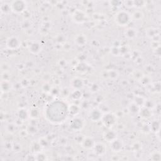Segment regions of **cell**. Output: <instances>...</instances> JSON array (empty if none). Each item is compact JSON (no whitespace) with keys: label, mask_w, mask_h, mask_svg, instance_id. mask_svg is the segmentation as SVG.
<instances>
[{"label":"cell","mask_w":161,"mask_h":161,"mask_svg":"<svg viewBox=\"0 0 161 161\" xmlns=\"http://www.w3.org/2000/svg\"><path fill=\"white\" fill-rule=\"evenodd\" d=\"M132 20L131 14L125 10H120L115 15V23L121 26H127Z\"/></svg>","instance_id":"obj_1"},{"label":"cell","mask_w":161,"mask_h":161,"mask_svg":"<svg viewBox=\"0 0 161 161\" xmlns=\"http://www.w3.org/2000/svg\"><path fill=\"white\" fill-rule=\"evenodd\" d=\"M12 12L15 13H24L26 10L27 4L25 1L22 0H18V1H14L11 3Z\"/></svg>","instance_id":"obj_2"},{"label":"cell","mask_w":161,"mask_h":161,"mask_svg":"<svg viewBox=\"0 0 161 161\" xmlns=\"http://www.w3.org/2000/svg\"><path fill=\"white\" fill-rule=\"evenodd\" d=\"M87 18H88V16L83 10L77 9L72 14V19L73 22L78 23V24H81V23H85L86 21Z\"/></svg>","instance_id":"obj_3"},{"label":"cell","mask_w":161,"mask_h":161,"mask_svg":"<svg viewBox=\"0 0 161 161\" xmlns=\"http://www.w3.org/2000/svg\"><path fill=\"white\" fill-rule=\"evenodd\" d=\"M116 116L111 113H106L103 115L101 120L104 125L106 127H112L116 123Z\"/></svg>","instance_id":"obj_4"},{"label":"cell","mask_w":161,"mask_h":161,"mask_svg":"<svg viewBox=\"0 0 161 161\" xmlns=\"http://www.w3.org/2000/svg\"><path fill=\"white\" fill-rule=\"evenodd\" d=\"M21 45L20 40L15 36H12L9 37L6 42V46L8 49L14 50L18 49Z\"/></svg>","instance_id":"obj_5"},{"label":"cell","mask_w":161,"mask_h":161,"mask_svg":"<svg viewBox=\"0 0 161 161\" xmlns=\"http://www.w3.org/2000/svg\"><path fill=\"white\" fill-rule=\"evenodd\" d=\"M84 126H85V122L82 118H79V117H75L70 123V127L74 131L82 130Z\"/></svg>","instance_id":"obj_6"},{"label":"cell","mask_w":161,"mask_h":161,"mask_svg":"<svg viewBox=\"0 0 161 161\" xmlns=\"http://www.w3.org/2000/svg\"><path fill=\"white\" fill-rule=\"evenodd\" d=\"M93 149L94 153L97 156H102L105 155L106 152V145L102 142H95Z\"/></svg>","instance_id":"obj_7"},{"label":"cell","mask_w":161,"mask_h":161,"mask_svg":"<svg viewBox=\"0 0 161 161\" xmlns=\"http://www.w3.org/2000/svg\"><path fill=\"white\" fill-rule=\"evenodd\" d=\"M123 147V141L116 138L112 142H110V149L114 152H119L122 150Z\"/></svg>","instance_id":"obj_8"},{"label":"cell","mask_w":161,"mask_h":161,"mask_svg":"<svg viewBox=\"0 0 161 161\" xmlns=\"http://www.w3.org/2000/svg\"><path fill=\"white\" fill-rule=\"evenodd\" d=\"M103 116V113L101 112L99 108H95L89 112V118L92 122H96L101 120Z\"/></svg>","instance_id":"obj_9"},{"label":"cell","mask_w":161,"mask_h":161,"mask_svg":"<svg viewBox=\"0 0 161 161\" xmlns=\"http://www.w3.org/2000/svg\"><path fill=\"white\" fill-rule=\"evenodd\" d=\"M28 50L32 54H38L42 50L41 44L39 42H32L28 46Z\"/></svg>","instance_id":"obj_10"},{"label":"cell","mask_w":161,"mask_h":161,"mask_svg":"<svg viewBox=\"0 0 161 161\" xmlns=\"http://www.w3.org/2000/svg\"><path fill=\"white\" fill-rule=\"evenodd\" d=\"M138 30L133 27H130L126 28L124 32V35L125 37L128 39L132 40L135 39L138 35Z\"/></svg>","instance_id":"obj_11"},{"label":"cell","mask_w":161,"mask_h":161,"mask_svg":"<svg viewBox=\"0 0 161 161\" xmlns=\"http://www.w3.org/2000/svg\"><path fill=\"white\" fill-rule=\"evenodd\" d=\"M87 42H88V38L86 35L80 33L77 35L74 38V42L78 46H84L85 45Z\"/></svg>","instance_id":"obj_12"},{"label":"cell","mask_w":161,"mask_h":161,"mask_svg":"<svg viewBox=\"0 0 161 161\" xmlns=\"http://www.w3.org/2000/svg\"><path fill=\"white\" fill-rule=\"evenodd\" d=\"M95 142L94 141V140L92 138H91V137H85L81 142L82 146L86 149H93L94 145H95Z\"/></svg>","instance_id":"obj_13"},{"label":"cell","mask_w":161,"mask_h":161,"mask_svg":"<svg viewBox=\"0 0 161 161\" xmlns=\"http://www.w3.org/2000/svg\"><path fill=\"white\" fill-rule=\"evenodd\" d=\"M103 138L107 142H111L117 138V133L114 130L106 131L103 134Z\"/></svg>","instance_id":"obj_14"},{"label":"cell","mask_w":161,"mask_h":161,"mask_svg":"<svg viewBox=\"0 0 161 161\" xmlns=\"http://www.w3.org/2000/svg\"><path fill=\"white\" fill-rule=\"evenodd\" d=\"M13 88V85L9 80H1V90L2 93H8Z\"/></svg>","instance_id":"obj_15"},{"label":"cell","mask_w":161,"mask_h":161,"mask_svg":"<svg viewBox=\"0 0 161 161\" xmlns=\"http://www.w3.org/2000/svg\"><path fill=\"white\" fill-rule=\"evenodd\" d=\"M146 35L150 39H154L160 35V29L157 28H150L146 30Z\"/></svg>","instance_id":"obj_16"},{"label":"cell","mask_w":161,"mask_h":161,"mask_svg":"<svg viewBox=\"0 0 161 161\" xmlns=\"http://www.w3.org/2000/svg\"><path fill=\"white\" fill-rule=\"evenodd\" d=\"M84 86V80L79 78L73 79L71 81V86L75 90H80Z\"/></svg>","instance_id":"obj_17"},{"label":"cell","mask_w":161,"mask_h":161,"mask_svg":"<svg viewBox=\"0 0 161 161\" xmlns=\"http://www.w3.org/2000/svg\"><path fill=\"white\" fill-rule=\"evenodd\" d=\"M0 10L3 14L8 15L12 12V5L8 3H3L0 6Z\"/></svg>","instance_id":"obj_18"},{"label":"cell","mask_w":161,"mask_h":161,"mask_svg":"<svg viewBox=\"0 0 161 161\" xmlns=\"http://www.w3.org/2000/svg\"><path fill=\"white\" fill-rule=\"evenodd\" d=\"M139 113L140 114V116L144 119H148L152 116V112H151V110L145 108V107L141 108Z\"/></svg>","instance_id":"obj_19"},{"label":"cell","mask_w":161,"mask_h":161,"mask_svg":"<svg viewBox=\"0 0 161 161\" xmlns=\"http://www.w3.org/2000/svg\"><path fill=\"white\" fill-rule=\"evenodd\" d=\"M150 130L154 133H157L160 131V122L159 120H154L151 122L150 125Z\"/></svg>","instance_id":"obj_20"},{"label":"cell","mask_w":161,"mask_h":161,"mask_svg":"<svg viewBox=\"0 0 161 161\" xmlns=\"http://www.w3.org/2000/svg\"><path fill=\"white\" fill-rule=\"evenodd\" d=\"M127 108L129 109V113H131L132 114H137L139 113L141 107H140L139 106L137 105V104L132 101V103H130L129 104V106L127 107Z\"/></svg>","instance_id":"obj_21"},{"label":"cell","mask_w":161,"mask_h":161,"mask_svg":"<svg viewBox=\"0 0 161 161\" xmlns=\"http://www.w3.org/2000/svg\"><path fill=\"white\" fill-rule=\"evenodd\" d=\"M132 20H135V21H140L143 18L144 15L143 13L141 11V10H136L135 12H134L132 15Z\"/></svg>","instance_id":"obj_22"},{"label":"cell","mask_w":161,"mask_h":161,"mask_svg":"<svg viewBox=\"0 0 161 161\" xmlns=\"http://www.w3.org/2000/svg\"><path fill=\"white\" fill-rule=\"evenodd\" d=\"M120 76L119 72L117 70L112 69L107 71V78L112 79V80H116Z\"/></svg>","instance_id":"obj_23"},{"label":"cell","mask_w":161,"mask_h":161,"mask_svg":"<svg viewBox=\"0 0 161 161\" xmlns=\"http://www.w3.org/2000/svg\"><path fill=\"white\" fill-rule=\"evenodd\" d=\"M28 116H29V113H28L27 111L24 108H21L18 111V119L22 120V122L27 119Z\"/></svg>","instance_id":"obj_24"},{"label":"cell","mask_w":161,"mask_h":161,"mask_svg":"<svg viewBox=\"0 0 161 161\" xmlns=\"http://www.w3.org/2000/svg\"><path fill=\"white\" fill-rule=\"evenodd\" d=\"M80 109V108L79 106L75 105V104H72V105L69 106L68 112H69L70 115L74 116L76 115L79 112Z\"/></svg>","instance_id":"obj_25"},{"label":"cell","mask_w":161,"mask_h":161,"mask_svg":"<svg viewBox=\"0 0 161 161\" xmlns=\"http://www.w3.org/2000/svg\"><path fill=\"white\" fill-rule=\"evenodd\" d=\"M145 100L146 99L144 98L142 96L137 95L134 97L133 102H134L135 104H137V105L141 107V106H143L144 103L145 102Z\"/></svg>","instance_id":"obj_26"},{"label":"cell","mask_w":161,"mask_h":161,"mask_svg":"<svg viewBox=\"0 0 161 161\" xmlns=\"http://www.w3.org/2000/svg\"><path fill=\"white\" fill-rule=\"evenodd\" d=\"M39 115H40V112L39 110L35 108H32L29 112V116L30 117H31L32 119L38 118L39 117Z\"/></svg>","instance_id":"obj_27"},{"label":"cell","mask_w":161,"mask_h":161,"mask_svg":"<svg viewBox=\"0 0 161 161\" xmlns=\"http://www.w3.org/2000/svg\"><path fill=\"white\" fill-rule=\"evenodd\" d=\"M82 96H83V94L80 90H74V91H73L71 95H70V96H71L72 99H74V100L80 99L81 98Z\"/></svg>","instance_id":"obj_28"},{"label":"cell","mask_w":161,"mask_h":161,"mask_svg":"<svg viewBox=\"0 0 161 161\" xmlns=\"http://www.w3.org/2000/svg\"><path fill=\"white\" fill-rule=\"evenodd\" d=\"M156 106V105L155 102L152 100H145V102L143 105V107L150 110H152L153 108H155Z\"/></svg>","instance_id":"obj_29"},{"label":"cell","mask_w":161,"mask_h":161,"mask_svg":"<svg viewBox=\"0 0 161 161\" xmlns=\"http://www.w3.org/2000/svg\"><path fill=\"white\" fill-rule=\"evenodd\" d=\"M22 145L20 143H14L13 144V149L12 150L15 153H20L22 152Z\"/></svg>","instance_id":"obj_30"},{"label":"cell","mask_w":161,"mask_h":161,"mask_svg":"<svg viewBox=\"0 0 161 161\" xmlns=\"http://www.w3.org/2000/svg\"><path fill=\"white\" fill-rule=\"evenodd\" d=\"M146 5V1H141V0H136L133 1V6L134 7H136L137 8H141L145 6Z\"/></svg>","instance_id":"obj_31"},{"label":"cell","mask_w":161,"mask_h":161,"mask_svg":"<svg viewBox=\"0 0 161 161\" xmlns=\"http://www.w3.org/2000/svg\"><path fill=\"white\" fill-rule=\"evenodd\" d=\"M110 52L114 56H119L121 55L120 47H118L113 46L111 48Z\"/></svg>","instance_id":"obj_32"},{"label":"cell","mask_w":161,"mask_h":161,"mask_svg":"<svg viewBox=\"0 0 161 161\" xmlns=\"http://www.w3.org/2000/svg\"><path fill=\"white\" fill-rule=\"evenodd\" d=\"M151 159L154 161H159L161 159V156L160 153L159 151H156L152 154V155L150 156Z\"/></svg>","instance_id":"obj_33"},{"label":"cell","mask_w":161,"mask_h":161,"mask_svg":"<svg viewBox=\"0 0 161 161\" xmlns=\"http://www.w3.org/2000/svg\"><path fill=\"white\" fill-rule=\"evenodd\" d=\"M31 25H32V23L29 20H25L24 21L22 22L21 26L22 29L23 30H28L31 27Z\"/></svg>","instance_id":"obj_34"},{"label":"cell","mask_w":161,"mask_h":161,"mask_svg":"<svg viewBox=\"0 0 161 161\" xmlns=\"http://www.w3.org/2000/svg\"><path fill=\"white\" fill-rule=\"evenodd\" d=\"M6 129H7V131H8L9 133H14L16 130V125L15 123H9L7 126H6Z\"/></svg>","instance_id":"obj_35"},{"label":"cell","mask_w":161,"mask_h":161,"mask_svg":"<svg viewBox=\"0 0 161 161\" xmlns=\"http://www.w3.org/2000/svg\"><path fill=\"white\" fill-rule=\"evenodd\" d=\"M133 76L134 77V78L137 79L138 80H140L142 78V77L143 76L142 72L140 71V70H136L135 71H134L133 74Z\"/></svg>","instance_id":"obj_36"},{"label":"cell","mask_w":161,"mask_h":161,"mask_svg":"<svg viewBox=\"0 0 161 161\" xmlns=\"http://www.w3.org/2000/svg\"><path fill=\"white\" fill-rule=\"evenodd\" d=\"M27 131H28V132H29L30 134H35L37 132L38 129H37V126L35 125H30L28 127Z\"/></svg>","instance_id":"obj_37"},{"label":"cell","mask_w":161,"mask_h":161,"mask_svg":"<svg viewBox=\"0 0 161 161\" xmlns=\"http://www.w3.org/2000/svg\"><path fill=\"white\" fill-rule=\"evenodd\" d=\"M10 68L9 65L8 64V63L6 62H2L1 64V70L2 72H8V70Z\"/></svg>","instance_id":"obj_38"},{"label":"cell","mask_w":161,"mask_h":161,"mask_svg":"<svg viewBox=\"0 0 161 161\" xmlns=\"http://www.w3.org/2000/svg\"><path fill=\"white\" fill-rule=\"evenodd\" d=\"M140 80V83L144 86L148 85L150 83V79L148 78V77H145L144 76L142 77V78Z\"/></svg>","instance_id":"obj_39"},{"label":"cell","mask_w":161,"mask_h":161,"mask_svg":"<svg viewBox=\"0 0 161 161\" xmlns=\"http://www.w3.org/2000/svg\"><path fill=\"white\" fill-rule=\"evenodd\" d=\"M46 156L44 154L39 152L36 156V160H46Z\"/></svg>","instance_id":"obj_40"},{"label":"cell","mask_w":161,"mask_h":161,"mask_svg":"<svg viewBox=\"0 0 161 161\" xmlns=\"http://www.w3.org/2000/svg\"><path fill=\"white\" fill-rule=\"evenodd\" d=\"M99 89V86L96 83L93 84V85L90 87V91L93 93H96L97 91H98Z\"/></svg>","instance_id":"obj_41"},{"label":"cell","mask_w":161,"mask_h":161,"mask_svg":"<svg viewBox=\"0 0 161 161\" xmlns=\"http://www.w3.org/2000/svg\"><path fill=\"white\" fill-rule=\"evenodd\" d=\"M13 144V143L10 142H5L4 143L5 149H6V150H12Z\"/></svg>","instance_id":"obj_42"},{"label":"cell","mask_w":161,"mask_h":161,"mask_svg":"<svg viewBox=\"0 0 161 161\" xmlns=\"http://www.w3.org/2000/svg\"><path fill=\"white\" fill-rule=\"evenodd\" d=\"M41 147H42V146H41V145H40L39 142L35 143L33 145V150H34V151L36 152H39L40 150L41 149Z\"/></svg>","instance_id":"obj_43"},{"label":"cell","mask_w":161,"mask_h":161,"mask_svg":"<svg viewBox=\"0 0 161 161\" xmlns=\"http://www.w3.org/2000/svg\"><path fill=\"white\" fill-rule=\"evenodd\" d=\"M59 143L62 145H66L67 143H68V139L66 137H62L61 138H60L59 139Z\"/></svg>","instance_id":"obj_44"},{"label":"cell","mask_w":161,"mask_h":161,"mask_svg":"<svg viewBox=\"0 0 161 161\" xmlns=\"http://www.w3.org/2000/svg\"><path fill=\"white\" fill-rule=\"evenodd\" d=\"M39 143L42 147H47V145H49V141L45 139H40Z\"/></svg>","instance_id":"obj_45"},{"label":"cell","mask_w":161,"mask_h":161,"mask_svg":"<svg viewBox=\"0 0 161 161\" xmlns=\"http://www.w3.org/2000/svg\"><path fill=\"white\" fill-rule=\"evenodd\" d=\"M124 5L126 6V8H131L134 7L133 6V1H124Z\"/></svg>","instance_id":"obj_46"},{"label":"cell","mask_w":161,"mask_h":161,"mask_svg":"<svg viewBox=\"0 0 161 161\" xmlns=\"http://www.w3.org/2000/svg\"><path fill=\"white\" fill-rule=\"evenodd\" d=\"M122 5V2H121L120 1H110V5L113 6H119L120 5Z\"/></svg>","instance_id":"obj_47"},{"label":"cell","mask_w":161,"mask_h":161,"mask_svg":"<svg viewBox=\"0 0 161 161\" xmlns=\"http://www.w3.org/2000/svg\"><path fill=\"white\" fill-rule=\"evenodd\" d=\"M42 89L43 90V91H45L46 93H48V92L50 91H51V88H50V85L47 83H45L43 85Z\"/></svg>","instance_id":"obj_48"},{"label":"cell","mask_w":161,"mask_h":161,"mask_svg":"<svg viewBox=\"0 0 161 161\" xmlns=\"http://www.w3.org/2000/svg\"><path fill=\"white\" fill-rule=\"evenodd\" d=\"M154 89H155V91L157 93H160V82H157L155 83V85L154 86Z\"/></svg>","instance_id":"obj_49"},{"label":"cell","mask_w":161,"mask_h":161,"mask_svg":"<svg viewBox=\"0 0 161 161\" xmlns=\"http://www.w3.org/2000/svg\"><path fill=\"white\" fill-rule=\"evenodd\" d=\"M133 150L136 151V150H139L140 149V145L139 144V143H134L133 145Z\"/></svg>","instance_id":"obj_50"}]
</instances>
